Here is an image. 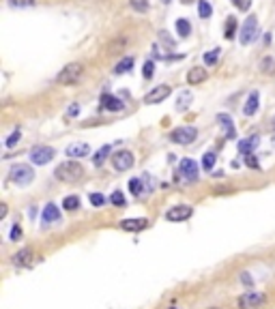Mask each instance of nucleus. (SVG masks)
I'll list each match as a JSON object with an SVG mask.
<instances>
[{"label":"nucleus","mask_w":275,"mask_h":309,"mask_svg":"<svg viewBox=\"0 0 275 309\" xmlns=\"http://www.w3.org/2000/svg\"><path fill=\"white\" fill-rule=\"evenodd\" d=\"M82 176H84V168H82L78 161H65L56 168V178L62 180V183L73 185V183H78Z\"/></svg>","instance_id":"f257e3e1"},{"label":"nucleus","mask_w":275,"mask_h":309,"mask_svg":"<svg viewBox=\"0 0 275 309\" xmlns=\"http://www.w3.org/2000/svg\"><path fill=\"white\" fill-rule=\"evenodd\" d=\"M82 73H84V65H82V62H69L67 67L60 69V73L56 75V82L62 86H73L80 82Z\"/></svg>","instance_id":"f03ea898"},{"label":"nucleus","mask_w":275,"mask_h":309,"mask_svg":"<svg viewBox=\"0 0 275 309\" xmlns=\"http://www.w3.org/2000/svg\"><path fill=\"white\" fill-rule=\"evenodd\" d=\"M198 138V131L196 127H177V129H172L170 133V140L174 144H181V146H185V144H191Z\"/></svg>","instance_id":"7ed1b4c3"},{"label":"nucleus","mask_w":275,"mask_h":309,"mask_svg":"<svg viewBox=\"0 0 275 309\" xmlns=\"http://www.w3.org/2000/svg\"><path fill=\"white\" fill-rule=\"evenodd\" d=\"M35 178V172L30 166H26V163H17V166L11 168V180L17 185H28L30 180Z\"/></svg>","instance_id":"20e7f679"},{"label":"nucleus","mask_w":275,"mask_h":309,"mask_svg":"<svg viewBox=\"0 0 275 309\" xmlns=\"http://www.w3.org/2000/svg\"><path fill=\"white\" fill-rule=\"evenodd\" d=\"M267 303V296L262 292H245L239 298V309H258Z\"/></svg>","instance_id":"39448f33"},{"label":"nucleus","mask_w":275,"mask_h":309,"mask_svg":"<svg viewBox=\"0 0 275 309\" xmlns=\"http://www.w3.org/2000/svg\"><path fill=\"white\" fill-rule=\"evenodd\" d=\"M256 34H258V20H256V17H247L245 24L241 26V32H239L241 43L243 45H250L256 39Z\"/></svg>","instance_id":"423d86ee"},{"label":"nucleus","mask_w":275,"mask_h":309,"mask_svg":"<svg viewBox=\"0 0 275 309\" xmlns=\"http://www.w3.org/2000/svg\"><path fill=\"white\" fill-rule=\"evenodd\" d=\"M112 166L118 172H125V170H131L133 168V152L131 150H118L112 154Z\"/></svg>","instance_id":"0eeeda50"},{"label":"nucleus","mask_w":275,"mask_h":309,"mask_svg":"<svg viewBox=\"0 0 275 309\" xmlns=\"http://www.w3.org/2000/svg\"><path fill=\"white\" fill-rule=\"evenodd\" d=\"M54 154H56V150L50 146H35L30 150V161L35 166H45V163H50L54 159Z\"/></svg>","instance_id":"6e6552de"},{"label":"nucleus","mask_w":275,"mask_h":309,"mask_svg":"<svg viewBox=\"0 0 275 309\" xmlns=\"http://www.w3.org/2000/svg\"><path fill=\"white\" fill-rule=\"evenodd\" d=\"M191 215H194V208H191V206H185V204H179V206H172L170 211L166 213V219L172 221V223H179V221L189 219Z\"/></svg>","instance_id":"1a4fd4ad"},{"label":"nucleus","mask_w":275,"mask_h":309,"mask_svg":"<svg viewBox=\"0 0 275 309\" xmlns=\"http://www.w3.org/2000/svg\"><path fill=\"white\" fill-rule=\"evenodd\" d=\"M170 97V86L166 84H161V86H155L151 93H146L144 97V103H149V105H155V103H161L163 99H168Z\"/></svg>","instance_id":"9d476101"},{"label":"nucleus","mask_w":275,"mask_h":309,"mask_svg":"<svg viewBox=\"0 0 275 309\" xmlns=\"http://www.w3.org/2000/svg\"><path fill=\"white\" fill-rule=\"evenodd\" d=\"M179 174L185 180H196L198 178V163L194 159H181L179 163Z\"/></svg>","instance_id":"9b49d317"},{"label":"nucleus","mask_w":275,"mask_h":309,"mask_svg":"<svg viewBox=\"0 0 275 309\" xmlns=\"http://www.w3.org/2000/svg\"><path fill=\"white\" fill-rule=\"evenodd\" d=\"M65 152L69 154V157H73V159H80V157H86V154H90V146H88V144H84V142H76V144H69Z\"/></svg>","instance_id":"f8f14e48"},{"label":"nucleus","mask_w":275,"mask_h":309,"mask_svg":"<svg viewBox=\"0 0 275 309\" xmlns=\"http://www.w3.org/2000/svg\"><path fill=\"white\" fill-rule=\"evenodd\" d=\"M204 80H207V69H202V67H191L187 71V84L189 86H198V84H202Z\"/></svg>","instance_id":"ddd939ff"},{"label":"nucleus","mask_w":275,"mask_h":309,"mask_svg":"<svg viewBox=\"0 0 275 309\" xmlns=\"http://www.w3.org/2000/svg\"><path fill=\"white\" fill-rule=\"evenodd\" d=\"M121 228L127 230V232H140V230H146L149 228V221L146 219H123L121 221Z\"/></svg>","instance_id":"4468645a"},{"label":"nucleus","mask_w":275,"mask_h":309,"mask_svg":"<svg viewBox=\"0 0 275 309\" xmlns=\"http://www.w3.org/2000/svg\"><path fill=\"white\" fill-rule=\"evenodd\" d=\"M32 260H35L32 251L30 249H22V251H17L15 256H13V264L15 266H30Z\"/></svg>","instance_id":"2eb2a0df"},{"label":"nucleus","mask_w":275,"mask_h":309,"mask_svg":"<svg viewBox=\"0 0 275 309\" xmlns=\"http://www.w3.org/2000/svg\"><path fill=\"white\" fill-rule=\"evenodd\" d=\"M101 105L106 107V110H110V112H121L123 110V101L121 99H116V97H112V95H101Z\"/></svg>","instance_id":"dca6fc26"},{"label":"nucleus","mask_w":275,"mask_h":309,"mask_svg":"<svg viewBox=\"0 0 275 309\" xmlns=\"http://www.w3.org/2000/svg\"><path fill=\"white\" fill-rule=\"evenodd\" d=\"M258 103H260V97H258V93H250V97H247V101H245V105H243V114L245 116H254L256 114V110H258Z\"/></svg>","instance_id":"f3484780"},{"label":"nucleus","mask_w":275,"mask_h":309,"mask_svg":"<svg viewBox=\"0 0 275 309\" xmlns=\"http://www.w3.org/2000/svg\"><path fill=\"white\" fill-rule=\"evenodd\" d=\"M60 219V211H58V206L56 204H48L43 208V223H56Z\"/></svg>","instance_id":"a211bd4d"},{"label":"nucleus","mask_w":275,"mask_h":309,"mask_svg":"<svg viewBox=\"0 0 275 309\" xmlns=\"http://www.w3.org/2000/svg\"><path fill=\"white\" fill-rule=\"evenodd\" d=\"M258 142H260L258 135H252L250 140H243V142H239V152H243V154H252V152H254V148L258 146Z\"/></svg>","instance_id":"6ab92c4d"},{"label":"nucleus","mask_w":275,"mask_h":309,"mask_svg":"<svg viewBox=\"0 0 275 309\" xmlns=\"http://www.w3.org/2000/svg\"><path fill=\"white\" fill-rule=\"evenodd\" d=\"M191 101H194V95H191L189 90H183V93L179 95V99H177V110L179 112H185L187 107L191 105Z\"/></svg>","instance_id":"aec40b11"},{"label":"nucleus","mask_w":275,"mask_h":309,"mask_svg":"<svg viewBox=\"0 0 275 309\" xmlns=\"http://www.w3.org/2000/svg\"><path fill=\"white\" fill-rule=\"evenodd\" d=\"M217 121H219V125H222V129H226V135H228V138H234L232 118L228 116V114H219V116H217Z\"/></svg>","instance_id":"412c9836"},{"label":"nucleus","mask_w":275,"mask_h":309,"mask_svg":"<svg viewBox=\"0 0 275 309\" xmlns=\"http://www.w3.org/2000/svg\"><path fill=\"white\" fill-rule=\"evenodd\" d=\"M129 191H131L135 198L144 196V180H142V178H131V180H129Z\"/></svg>","instance_id":"4be33fe9"},{"label":"nucleus","mask_w":275,"mask_h":309,"mask_svg":"<svg viewBox=\"0 0 275 309\" xmlns=\"http://www.w3.org/2000/svg\"><path fill=\"white\" fill-rule=\"evenodd\" d=\"M198 15L202 17V20H209V17L213 15V7H211V3H207V0H200V3H198Z\"/></svg>","instance_id":"5701e85b"},{"label":"nucleus","mask_w":275,"mask_h":309,"mask_svg":"<svg viewBox=\"0 0 275 309\" xmlns=\"http://www.w3.org/2000/svg\"><path fill=\"white\" fill-rule=\"evenodd\" d=\"M131 67H133V58H131V56H125V58L114 67V71H116V73H127V71H129Z\"/></svg>","instance_id":"b1692460"},{"label":"nucleus","mask_w":275,"mask_h":309,"mask_svg":"<svg viewBox=\"0 0 275 309\" xmlns=\"http://www.w3.org/2000/svg\"><path fill=\"white\" fill-rule=\"evenodd\" d=\"M108 154H110V146H101V148H99V150L95 152V157H93V163H95V166L99 168V166H101V163L108 159Z\"/></svg>","instance_id":"393cba45"},{"label":"nucleus","mask_w":275,"mask_h":309,"mask_svg":"<svg viewBox=\"0 0 275 309\" xmlns=\"http://www.w3.org/2000/svg\"><path fill=\"white\" fill-rule=\"evenodd\" d=\"M62 206H65V211H78L80 198L78 196H67L65 200H62Z\"/></svg>","instance_id":"a878e982"},{"label":"nucleus","mask_w":275,"mask_h":309,"mask_svg":"<svg viewBox=\"0 0 275 309\" xmlns=\"http://www.w3.org/2000/svg\"><path fill=\"white\" fill-rule=\"evenodd\" d=\"M273 69H275V58L267 56V58H262V60H260V71H262L264 75L273 73Z\"/></svg>","instance_id":"bb28decb"},{"label":"nucleus","mask_w":275,"mask_h":309,"mask_svg":"<svg viewBox=\"0 0 275 309\" xmlns=\"http://www.w3.org/2000/svg\"><path fill=\"white\" fill-rule=\"evenodd\" d=\"M177 32L181 37H189L191 34V24L187 20H177Z\"/></svg>","instance_id":"cd10ccee"},{"label":"nucleus","mask_w":275,"mask_h":309,"mask_svg":"<svg viewBox=\"0 0 275 309\" xmlns=\"http://www.w3.org/2000/svg\"><path fill=\"white\" fill-rule=\"evenodd\" d=\"M215 159H217V154H215V152H207L204 157H202V168H204L207 172H209V170H213Z\"/></svg>","instance_id":"c85d7f7f"},{"label":"nucleus","mask_w":275,"mask_h":309,"mask_svg":"<svg viewBox=\"0 0 275 309\" xmlns=\"http://www.w3.org/2000/svg\"><path fill=\"white\" fill-rule=\"evenodd\" d=\"M106 202H108V198L104 194H90V204L93 206L101 208V206H106Z\"/></svg>","instance_id":"c756f323"},{"label":"nucleus","mask_w":275,"mask_h":309,"mask_svg":"<svg viewBox=\"0 0 275 309\" xmlns=\"http://www.w3.org/2000/svg\"><path fill=\"white\" fill-rule=\"evenodd\" d=\"M234 30H236V20H234V17H228V24H226V39H232V37H234Z\"/></svg>","instance_id":"7c9ffc66"},{"label":"nucleus","mask_w":275,"mask_h":309,"mask_svg":"<svg viewBox=\"0 0 275 309\" xmlns=\"http://www.w3.org/2000/svg\"><path fill=\"white\" fill-rule=\"evenodd\" d=\"M110 202H112L114 206H125L127 200H125V196H123L121 191H114L112 196H110Z\"/></svg>","instance_id":"2f4dec72"},{"label":"nucleus","mask_w":275,"mask_h":309,"mask_svg":"<svg viewBox=\"0 0 275 309\" xmlns=\"http://www.w3.org/2000/svg\"><path fill=\"white\" fill-rule=\"evenodd\" d=\"M125 43H127V39H121V37H118V39H116V41H114V43L108 48V54H110V56H112V54H116V52H118V48H121V50L125 48Z\"/></svg>","instance_id":"473e14b6"},{"label":"nucleus","mask_w":275,"mask_h":309,"mask_svg":"<svg viewBox=\"0 0 275 309\" xmlns=\"http://www.w3.org/2000/svg\"><path fill=\"white\" fill-rule=\"evenodd\" d=\"M11 7H24V9H30L37 5V0H9Z\"/></svg>","instance_id":"72a5a7b5"},{"label":"nucleus","mask_w":275,"mask_h":309,"mask_svg":"<svg viewBox=\"0 0 275 309\" xmlns=\"http://www.w3.org/2000/svg\"><path fill=\"white\" fill-rule=\"evenodd\" d=\"M245 166L252 168V170H258V168H260V163H258V159H256L254 152H252V154H245Z\"/></svg>","instance_id":"f704fd0d"},{"label":"nucleus","mask_w":275,"mask_h":309,"mask_svg":"<svg viewBox=\"0 0 275 309\" xmlns=\"http://www.w3.org/2000/svg\"><path fill=\"white\" fill-rule=\"evenodd\" d=\"M217 56H219V50L215 48V50H211V52L204 54V62H207V65H215V62H217Z\"/></svg>","instance_id":"c9c22d12"},{"label":"nucleus","mask_w":275,"mask_h":309,"mask_svg":"<svg viewBox=\"0 0 275 309\" xmlns=\"http://www.w3.org/2000/svg\"><path fill=\"white\" fill-rule=\"evenodd\" d=\"M20 138H22V135H20V131H13V133L9 135V138H7V142H5V144H7L9 148H11V146H15V144L20 142Z\"/></svg>","instance_id":"e433bc0d"},{"label":"nucleus","mask_w":275,"mask_h":309,"mask_svg":"<svg viewBox=\"0 0 275 309\" xmlns=\"http://www.w3.org/2000/svg\"><path fill=\"white\" fill-rule=\"evenodd\" d=\"M153 69H155L153 60H146V62H144V78H146V80H151V75H153Z\"/></svg>","instance_id":"4c0bfd02"},{"label":"nucleus","mask_w":275,"mask_h":309,"mask_svg":"<svg viewBox=\"0 0 275 309\" xmlns=\"http://www.w3.org/2000/svg\"><path fill=\"white\" fill-rule=\"evenodd\" d=\"M131 7L138 9V11H142V13L146 11V9H149V5H146L144 0H131Z\"/></svg>","instance_id":"58836bf2"},{"label":"nucleus","mask_w":275,"mask_h":309,"mask_svg":"<svg viewBox=\"0 0 275 309\" xmlns=\"http://www.w3.org/2000/svg\"><path fill=\"white\" fill-rule=\"evenodd\" d=\"M9 236H11V241H17V239H20V236H22V228L15 223L13 228H11V234H9Z\"/></svg>","instance_id":"ea45409f"},{"label":"nucleus","mask_w":275,"mask_h":309,"mask_svg":"<svg viewBox=\"0 0 275 309\" xmlns=\"http://www.w3.org/2000/svg\"><path fill=\"white\" fill-rule=\"evenodd\" d=\"M80 114V105L78 103H73V105H69V110H67V116H71V118H76Z\"/></svg>","instance_id":"a19ab883"},{"label":"nucleus","mask_w":275,"mask_h":309,"mask_svg":"<svg viewBox=\"0 0 275 309\" xmlns=\"http://www.w3.org/2000/svg\"><path fill=\"white\" fill-rule=\"evenodd\" d=\"M241 279H243V284H245V286H252V277H250V273H241Z\"/></svg>","instance_id":"79ce46f5"},{"label":"nucleus","mask_w":275,"mask_h":309,"mask_svg":"<svg viewBox=\"0 0 275 309\" xmlns=\"http://www.w3.org/2000/svg\"><path fill=\"white\" fill-rule=\"evenodd\" d=\"M7 217V204H3V208H0V219H5Z\"/></svg>","instance_id":"37998d69"},{"label":"nucleus","mask_w":275,"mask_h":309,"mask_svg":"<svg viewBox=\"0 0 275 309\" xmlns=\"http://www.w3.org/2000/svg\"><path fill=\"white\" fill-rule=\"evenodd\" d=\"M273 129H275V118H273Z\"/></svg>","instance_id":"c03bdc74"}]
</instances>
